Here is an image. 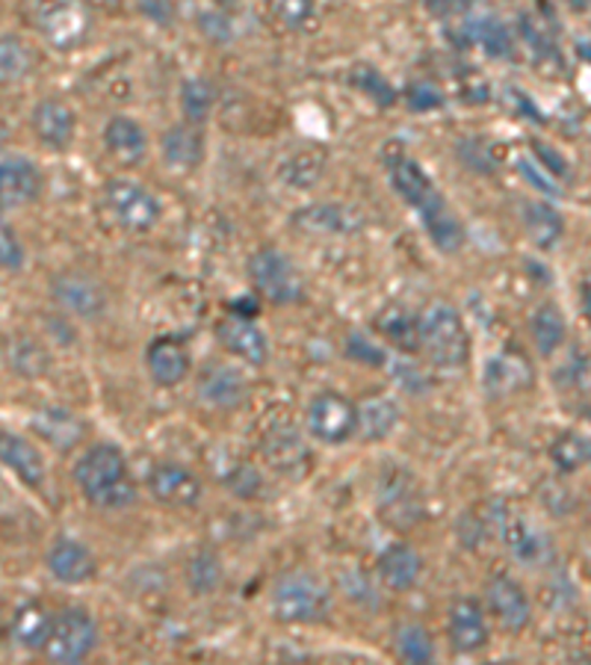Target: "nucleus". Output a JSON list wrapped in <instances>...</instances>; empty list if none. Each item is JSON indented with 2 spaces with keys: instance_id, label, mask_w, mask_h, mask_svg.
<instances>
[{
  "instance_id": "f03ea898",
  "label": "nucleus",
  "mask_w": 591,
  "mask_h": 665,
  "mask_svg": "<svg viewBox=\"0 0 591 665\" xmlns=\"http://www.w3.org/2000/svg\"><path fill=\"white\" fill-rule=\"evenodd\" d=\"M269 607L281 624H320L332 612V591L311 571H284L272 586Z\"/></svg>"
},
{
  "instance_id": "9b49d317",
  "label": "nucleus",
  "mask_w": 591,
  "mask_h": 665,
  "mask_svg": "<svg viewBox=\"0 0 591 665\" xmlns=\"http://www.w3.org/2000/svg\"><path fill=\"white\" fill-rule=\"evenodd\" d=\"M146 489L160 506L169 508H193L202 500V482L190 468L178 462L151 464L146 476Z\"/></svg>"
},
{
  "instance_id": "37998d69",
  "label": "nucleus",
  "mask_w": 591,
  "mask_h": 665,
  "mask_svg": "<svg viewBox=\"0 0 591 665\" xmlns=\"http://www.w3.org/2000/svg\"><path fill=\"white\" fill-rule=\"evenodd\" d=\"M267 10L287 30H299L314 15V0H267Z\"/></svg>"
},
{
  "instance_id": "423d86ee",
  "label": "nucleus",
  "mask_w": 591,
  "mask_h": 665,
  "mask_svg": "<svg viewBox=\"0 0 591 665\" xmlns=\"http://www.w3.org/2000/svg\"><path fill=\"white\" fill-rule=\"evenodd\" d=\"M104 202H107V211H110L112 219L119 222L125 232H148V228L158 225L160 213H163L158 195L148 193L146 186L137 184V181H128V178L107 181Z\"/></svg>"
},
{
  "instance_id": "a878e982",
  "label": "nucleus",
  "mask_w": 591,
  "mask_h": 665,
  "mask_svg": "<svg viewBox=\"0 0 591 665\" xmlns=\"http://www.w3.org/2000/svg\"><path fill=\"white\" fill-rule=\"evenodd\" d=\"M54 619L51 612L42 607V603L30 601L24 607L15 610L10 624V636L12 642L24 651H45L47 642H51V630H54Z\"/></svg>"
},
{
  "instance_id": "79ce46f5",
  "label": "nucleus",
  "mask_w": 591,
  "mask_h": 665,
  "mask_svg": "<svg viewBox=\"0 0 591 665\" xmlns=\"http://www.w3.org/2000/svg\"><path fill=\"white\" fill-rule=\"evenodd\" d=\"M30 65H33V54L30 47L21 42L19 36H3L0 42V68H3V81H21L28 77Z\"/></svg>"
},
{
  "instance_id": "2f4dec72",
  "label": "nucleus",
  "mask_w": 591,
  "mask_h": 665,
  "mask_svg": "<svg viewBox=\"0 0 591 665\" xmlns=\"http://www.w3.org/2000/svg\"><path fill=\"white\" fill-rule=\"evenodd\" d=\"M293 225L314 237L316 234H343L355 225V216L337 204H314V207H302L296 213Z\"/></svg>"
},
{
  "instance_id": "3c124183",
  "label": "nucleus",
  "mask_w": 591,
  "mask_h": 665,
  "mask_svg": "<svg viewBox=\"0 0 591 665\" xmlns=\"http://www.w3.org/2000/svg\"><path fill=\"white\" fill-rule=\"evenodd\" d=\"M473 7V0H429V10L438 19H453V15H462Z\"/></svg>"
},
{
  "instance_id": "1a4fd4ad",
  "label": "nucleus",
  "mask_w": 591,
  "mask_h": 665,
  "mask_svg": "<svg viewBox=\"0 0 591 665\" xmlns=\"http://www.w3.org/2000/svg\"><path fill=\"white\" fill-rule=\"evenodd\" d=\"M249 278L269 302L276 305H290L296 299H302V276L296 272L284 251L264 246L249 258Z\"/></svg>"
},
{
  "instance_id": "6ab92c4d",
  "label": "nucleus",
  "mask_w": 591,
  "mask_h": 665,
  "mask_svg": "<svg viewBox=\"0 0 591 665\" xmlns=\"http://www.w3.org/2000/svg\"><path fill=\"white\" fill-rule=\"evenodd\" d=\"M42 190V175H39L36 163L24 154H7L0 163V199L3 207H21L30 204Z\"/></svg>"
},
{
  "instance_id": "2eb2a0df",
  "label": "nucleus",
  "mask_w": 591,
  "mask_h": 665,
  "mask_svg": "<svg viewBox=\"0 0 591 665\" xmlns=\"http://www.w3.org/2000/svg\"><path fill=\"white\" fill-rule=\"evenodd\" d=\"M246 394H249V382L232 364H211L198 379V399L204 406L219 408V411L240 408Z\"/></svg>"
},
{
  "instance_id": "bb28decb",
  "label": "nucleus",
  "mask_w": 591,
  "mask_h": 665,
  "mask_svg": "<svg viewBox=\"0 0 591 665\" xmlns=\"http://www.w3.org/2000/svg\"><path fill=\"white\" fill-rule=\"evenodd\" d=\"M33 429L42 441L56 447V450H72L86 435V423L77 415H72L68 408H42L33 417Z\"/></svg>"
},
{
  "instance_id": "4be33fe9",
  "label": "nucleus",
  "mask_w": 591,
  "mask_h": 665,
  "mask_svg": "<svg viewBox=\"0 0 591 665\" xmlns=\"http://www.w3.org/2000/svg\"><path fill=\"white\" fill-rule=\"evenodd\" d=\"M482 385H485V390H488L491 397L520 394V390H527L529 385H533V367H529L524 355H517V352H503V355L488 361Z\"/></svg>"
},
{
  "instance_id": "ddd939ff",
  "label": "nucleus",
  "mask_w": 591,
  "mask_h": 665,
  "mask_svg": "<svg viewBox=\"0 0 591 665\" xmlns=\"http://www.w3.org/2000/svg\"><path fill=\"white\" fill-rule=\"evenodd\" d=\"M447 639L455 654H476L488 645V621L480 601L473 598H455L447 610Z\"/></svg>"
},
{
  "instance_id": "a211bd4d",
  "label": "nucleus",
  "mask_w": 591,
  "mask_h": 665,
  "mask_svg": "<svg viewBox=\"0 0 591 665\" xmlns=\"http://www.w3.org/2000/svg\"><path fill=\"white\" fill-rule=\"evenodd\" d=\"M379 506L394 527H411L420 517V497L406 471H388L379 482Z\"/></svg>"
},
{
  "instance_id": "a18cd8bd",
  "label": "nucleus",
  "mask_w": 591,
  "mask_h": 665,
  "mask_svg": "<svg viewBox=\"0 0 591 665\" xmlns=\"http://www.w3.org/2000/svg\"><path fill=\"white\" fill-rule=\"evenodd\" d=\"M0 260H3V269H15L24 267V249H21L19 234L12 232L10 225H3V232H0Z\"/></svg>"
},
{
  "instance_id": "412c9836",
  "label": "nucleus",
  "mask_w": 591,
  "mask_h": 665,
  "mask_svg": "<svg viewBox=\"0 0 591 665\" xmlns=\"http://www.w3.org/2000/svg\"><path fill=\"white\" fill-rule=\"evenodd\" d=\"M0 455H3V464H7L28 489H42V485H45V459H42V453H39L28 438H21V435L7 429V432L0 435Z\"/></svg>"
},
{
  "instance_id": "4d7b16f0",
  "label": "nucleus",
  "mask_w": 591,
  "mask_h": 665,
  "mask_svg": "<svg viewBox=\"0 0 591 665\" xmlns=\"http://www.w3.org/2000/svg\"><path fill=\"white\" fill-rule=\"evenodd\" d=\"M89 3H95V7H110V10L121 7V0H89Z\"/></svg>"
},
{
  "instance_id": "c85d7f7f",
  "label": "nucleus",
  "mask_w": 591,
  "mask_h": 665,
  "mask_svg": "<svg viewBox=\"0 0 591 665\" xmlns=\"http://www.w3.org/2000/svg\"><path fill=\"white\" fill-rule=\"evenodd\" d=\"M160 151L172 169L193 172L204 158V137L195 130V125H172L160 139Z\"/></svg>"
},
{
  "instance_id": "20e7f679",
  "label": "nucleus",
  "mask_w": 591,
  "mask_h": 665,
  "mask_svg": "<svg viewBox=\"0 0 591 665\" xmlns=\"http://www.w3.org/2000/svg\"><path fill=\"white\" fill-rule=\"evenodd\" d=\"M305 426L314 441L325 447H341L358 432V406L337 390H323L311 399Z\"/></svg>"
},
{
  "instance_id": "8fccbe9b",
  "label": "nucleus",
  "mask_w": 591,
  "mask_h": 665,
  "mask_svg": "<svg viewBox=\"0 0 591 665\" xmlns=\"http://www.w3.org/2000/svg\"><path fill=\"white\" fill-rule=\"evenodd\" d=\"M139 10L146 12L151 21H158V24H169L172 15H175L172 0H139Z\"/></svg>"
},
{
  "instance_id": "393cba45",
  "label": "nucleus",
  "mask_w": 591,
  "mask_h": 665,
  "mask_svg": "<svg viewBox=\"0 0 591 665\" xmlns=\"http://www.w3.org/2000/svg\"><path fill=\"white\" fill-rule=\"evenodd\" d=\"M379 577L382 582L394 591H408L415 589L417 580H420V573H423V559L417 554L411 545H390L388 550H382L379 562Z\"/></svg>"
},
{
  "instance_id": "72a5a7b5",
  "label": "nucleus",
  "mask_w": 591,
  "mask_h": 665,
  "mask_svg": "<svg viewBox=\"0 0 591 665\" xmlns=\"http://www.w3.org/2000/svg\"><path fill=\"white\" fill-rule=\"evenodd\" d=\"M550 462L559 473H577L591 464V438L582 432H562L550 447Z\"/></svg>"
},
{
  "instance_id": "cd10ccee",
  "label": "nucleus",
  "mask_w": 591,
  "mask_h": 665,
  "mask_svg": "<svg viewBox=\"0 0 591 665\" xmlns=\"http://www.w3.org/2000/svg\"><path fill=\"white\" fill-rule=\"evenodd\" d=\"M104 146L119 163L130 167L146 158L148 137L146 130L139 128V121H133L130 116H112L104 128Z\"/></svg>"
},
{
  "instance_id": "49530a36",
  "label": "nucleus",
  "mask_w": 591,
  "mask_h": 665,
  "mask_svg": "<svg viewBox=\"0 0 591 665\" xmlns=\"http://www.w3.org/2000/svg\"><path fill=\"white\" fill-rule=\"evenodd\" d=\"M346 352H350L355 361H361V364H373V367L385 364V355H382L379 346H373V343H369L364 334H352Z\"/></svg>"
},
{
  "instance_id": "6e6d98bb",
  "label": "nucleus",
  "mask_w": 591,
  "mask_h": 665,
  "mask_svg": "<svg viewBox=\"0 0 591 665\" xmlns=\"http://www.w3.org/2000/svg\"><path fill=\"white\" fill-rule=\"evenodd\" d=\"M411 93L432 95V93H429V89H423V86H420V89H411ZM420 101H423V98H411V107H420ZM434 104H441V98H429V107H434Z\"/></svg>"
},
{
  "instance_id": "58836bf2",
  "label": "nucleus",
  "mask_w": 591,
  "mask_h": 665,
  "mask_svg": "<svg viewBox=\"0 0 591 665\" xmlns=\"http://www.w3.org/2000/svg\"><path fill=\"white\" fill-rule=\"evenodd\" d=\"M471 36L476 39V45L485 51L488 56H508L512 54V33L499 19L485 15V19L473 21Z\"/></svg>"
},
{
  "instance_id": "13d9d810",
  "label": "nucleus",
  "mask_w": 591,
  "mask_h": 665,
  "mask_svg": "<svg viewBox=\"0 0 591 665\" xmlns=\"http://www.w3.org/2000/svg\"><path fill=\"white\" fill-rule=\"evenodd\" d=\"M568 3H571L573 10H582V7H585V0H568Z\"/></svg>"
},
{
  "instance_id": "c9c22d12",
  "label": "nucleus",
  "mask_w": 591,
  "mask_h": 665,
  "mask_svg": "<svg viewBox=\"0 0 591 665\" xmlns=\"http://www.w3.org/2000/svg\"><path fill=\"white\" fill-rule=\"evenodd\" d=\"M397 654L402 656L406 663H415V665L432 663L434 659L432 633H429L423 624H417V621H406V624H399Z\"/></svg>"
},
{
  "instance_id": "aec40b11",
  "label": "nucleus",
  "mask_w": 591,
  "mask_h": 665,
  "mask_svg": "<svg viewBox=\"0 0 591 665\" xmlns=\"http://www.w3.org/2000/svg\"><path fill=\"white\" fill-rule=\"evenodd\" d=\"M33 133L51 151H63L74 139V112L60 98H45L33 107Z\"/></svg>"
},
{
  "instance_id": "c03bdc74",
  "label": "nucleus",
  "mask_w": 591,
  "mask_h": 665,
  "mask_svg": "<svg viewBox=\"0 0 591 665\" xmlns=\"http://www.w3.org/2000/svg\"><path fill=\"white\" fill-rule=\"evenodd\" d=\"M355 84H358L367 95H373L379 104L394 101V89L385 84V77H382L376 68H355Z\"/></svg>"
},
{
  "instance_id": "4c0bfd02",
  "label": "nucleus",
  "mask_w": 591,
  "mask_h": 665,
  "mask_svg": "<svg viewBox=\"0 0 591 665\" xmlns=\"http://www.w3.org/2000/svg\"><path fill=\"white\" fill-rule=\"evenodd\" d=\"M213 101H216L213 86L207 81H202V77L186 81L184 89H181V110H184V119L190 125H204L213 110Z\"/></svg>"
},
{
  "instance_id": "864d4df0",
  "label": "nucleus",
  "mask_w": 591,
  "mask_h": 665,
  "mask_svg": "<svg viewBox=\"0 0 591 665\" xmlns=\"http://www.w3.org/2000/svg\"><path fill=\"white\" fill-rule=\"evenodd\" d=\"M580 302H582V314H585V320L591 323V272H585V278H582Z\"/></svg>"
},
{
  "instance_id": "f3484780",
  "label": "nucleus",
  "mask_w": 591,
  "mask_h": 665,
  "mask_svg": "<svg viewBox=\"0 0 591 665\" xmlns=\"http://www.w3.org/2000/svg\"><path fill=\"white\" fill-rule=\"evenodd\" d=\"M216 341L225 350L237 355L240 361L251 364V367H264L269 358V343L264 337L258 325L249 323L246 317H228L216 325Z\"/></svg>"
},
{
  "instance_id": "a19ab883",
  "label": "nucleus",
  "mask_w": 591,
  "mask_h": 665,
  "mask_svg": "<svg viewBox=\"0 0 591 665\" xmlns=\"http://www.w3.org/2000/svg\"><path fill=\"white\" fill-rule=\"evenodd\" d=\"M385 337H390V343H397L402 350H415L417 343H420V320H411L408 314H402L399 308H388L385 314L379 317V323H376Z\"/></svg>"
},
{
  "instance_id": "0eeeda50",
  "label": "nucleus",
  "mask_w": 591,
  "mask_h": 665,
  "mask_svg": "<svg viewBox=\"0 0 591 665\" xmlns=\"http://www.w3.org/2000/svg\"><path fill=\"white\" fill-rule=\"evenodd\" d=\"M33 21L39 33L60 51H72L89 33V12L80 0H36Z\"/></svg>"
},
{
  "instance_id": "4468645a",
  "label": "nucleus",
  "mask_w": 591,
  "mask_h": 665,
  "mask_svg": "<svg viewBox=\"0 0 591 665\" xmlns=\"http://www.w3.org/2000/svg\"><path fill=\"white\" fill-rule=\"evenodd\" d=\"M45 565L51 577L56 582H65V586H80V582H89L95 577L93 550L72 536L54 538V545L47 547Z\"/></svg>"
},
{
  "instance_id": "f8f14e48",
  "label": "nucleus",
  "mask_w": 591,
  "mask_h": 665,
  "mask_svg": "<svg viewBox=\"0 0 591 665\" xmlns=\"http://www.w3.org/2000/svg\"><path fill=\"white\" fill-rule=\"evenodd\" d=\"M485 603L488 612L497 619V624L508 633H520L533 619V607H529L527 591L520 589L508 573H494L485 586Z\"/></svg>"
},
{
  "instance_id": "7ed1b4c3",
  "label": "nucleus",
  "mask_w": 591,
  "mask_h": 665,
  "mask_svg": "<svg viewBox=\"0 0 591 665\" xmlns=\"http://www.w3.org/2000/svg\"><path fill=\"white\" fill-rule=\"evenodd\" d=\"M420 346L438 367H464L471 358V337L462 314L447 302L426 308V314L420 317Z\"/></svg>"
},
{
  "instance_id": "473e14b6",
  "label": "nucleus",
  "mask_w": 591,
  "mask_h": 665,
  "mask_svg": "<svg viewBox=\"0 0 591 665\" xmlns=\"http://www.w3.org/2000/svg\"><path fill=\"white\" fill-rule=\"evenodd\" d=\"M420 219H423L426 232L432 237V243L441 251H455L462 249L464 243V228L462 222L455 219V213L450 211V204L441 202L434 204L432 211L420 213Z\"/></svg>"
},
{
  "instance_id": "5fc2aeb1",
  "label": "nucleus",
  "mask_w": 591,
  "mask_h": 665,
  "mask_svg": "<svg viewBox=\"0 0 591 665\" xmlns=\"http://www.w3.org/2000/svg\"><path fill=\"white\" fill-rule=\"evenodd\" d=\"M47 329H51V337H56L60 343H72L74 332L65 323H56V320H47Z\"/></svg>"
},
{
  "instance_id": "39448f33",
  "label": "nucleus",
  "mask_w": 591,
  "mask_h": 665,
  "mask_svg": "<svg viewBox=\"0 0 591 665\" xmlns=\"http://www.w3.org/2000/svg\"><path fill=\"white\" fill-rule=\"evenodd\" d=\"M95 647H98V628H95V619L89 612L80 610V607L56 612L51 642L45 647L51 663H84Z\"/></svg>"
},
{
  "instance_id": "f704fd0d",
  "label": "nucleus",
  "mask_w": 591,
  "mask_h": 665,
  "mask_svg": "<svg viewBox=\"0 0 591 665\" xmlns=\"http://www.w3.org/2000/svg\"><path fill=\"white\" fill-rule=\"evenodd\" d=\"M7 361H10L12 373H19L21 379H39L51 367V355L30 337H15L7 350Z\"/></svg>"
},
{
  "instance_id": "bf43d9fd",
  "label": "nucleus",
  "mask_w": 591,
  "mask_h": 665,
  "mask_svg": "<svg viewBox=\"0 0 591 665\" xmlns=\"http://www.w3.org/2000/svg\"><path fill=\"white\" fill-rule=\"evenodd\" d=\"M213 3H219V7H228V3H234V0H213Z\"/></svg>"
},
{
  "instance_id": "dca6fc26",
  "label": "nucleus",
  "mask_w": 591,
  "mask_h": 665,
  "mask_svg": "<svg viewBox=\"0 0 591 665\" xmlns=\"http://www.w3.org/2000/svg\"><path fill=\"white\" fill-rule=\"evenodd\" d=\"M388 175L394 190H397V193L420 213L432 211L434 204L443 202V195L438 193V186L432 184V178L426 175L423 167H420L417 160L402 158V154H399V158H394L388 163Z\"/></svg>"
},
{
  "instance_id": "b1692460",
  "label": "nucleus",
  "mask_w": 591,
  "mask_h": 665,
  "mask_svg": "<svg viewBox=\"0 0 591 665\" xmlns=\"http://www.w3.org/2000/svg\"><path fill=\"white\" fill-rule=\"evenodd\" d=\"M399 403L390 394H369L358 406V435L361 441L379 443L394 435L399 426Z\"/></svg>"
},
{
  "instance_id": "ea45409f",
  "label": "nucleus",
  "mask_w": 591,
  "mask_h": 665,
  "mask_svg": "<svg viewBox=\"0 0 591 665\" xmlns=\"http://www.w3.org/2000/svg\"><path fill=\"white\" fill-rule=\"evenodd\" d=\"M264 455L269 464H276L278 471H293L296 462L305 459V443L299 441L293 432L269 435L264 443Z\"/></svg>"
},
{
  "instance_id": "9d476101",
  "label": "nucleus",
  "mask_w": 591,
  "mask_h": 665,
  "mask_svg": "<svg viewBox=\"0 0 591 665\" xmlns=\"http://www.w3.org/2000/svg\"><path fill=\"white\" fill-rule=\"evenodd\" d=\"M54 302L65 314L80 317V320H98L107 311V290L98 278L80 269H68L51 281Z\"/></svg>"
},
{
  "instance_id": "e433bc0d",
  "label": "nucleus",
  "mask_w": 591,
  "mask_h": 665,
  "mask_svg": "<svg viewBox=\"0 0 591 665\" xmlns=\"http://www.w3.org/2000/svg\"><path fill=\"white\" fill-rule=\"evenodd\" d=\"M222 582V562L213 550H198L186 562V586L193 594H211L219 589Z\"/></svg>"
},
{
  "instance_id": "de8ad7c7",
  "label": "nucleus",
  "mask_w": 591,
  "mask_h": 665,
  "mask_svg": "<svg viewBox=\"0 0 591 665\" xmlns=\"http://www.w3.org/2000/svg\"><path fill=\"white\" fill-rule=\"evenodd\" d=\"M228 485H232V491L237 494V497L249 500L251 494L260 489V476L251 471V468H237V471L228 476Z\"/></svg>"
},
{
  "instance_id": "09e8293b",
  "label": "nucleus",
  "mask_w": 591,
  "mask_h": 665,
  "mask_svg": "<svg viewBox=\"0 0 591 665\" xmlns=\"http://www.w3.org/2000/svg\"><path fill=\"white\" fill-rule=\"evenodd\" d=\"M198 30L207 33L213 42H225V39H232V24H228V19L216 15V12H202V15H198Z\"/></svg>"
},
{
  "instance_id": "f257e3e1",
  "label": "nucleus",
  "mask_w": 591,
  "mask_h": 665,
  "mask_svg": "<svg viewBox=\"0 0 591 665\" xmlns=\"http://www.w3.org/2000/svg\"><path fill=\"white\" fill-rule=\"evenodd\" d=\"M74 482L93 506L98 508H128L137 500V485L130 476L119 447L112 443H95L89 447L80 462L74 464Z\"/></svg>"
},
{
  "instance_id": "7c9ffc66",
  "label": "nucleus",
  "mask_w": 591,
  "mask_h": 665,
  "mask_svg": "<svg viewBox=\"0 0 591 665\" xmlns=\"http://www.w3.org/2000/svg\"><path fill=\"white\" fill-rule=\"evenodd\" d=\"M529 329H533V343H536L538 355H545V358L562 350L565 337H568V323H565L562 311L554 302H545L541 308H536Z\"/></svg>"
},
{
  "instance_id": "603ef678",
  "label": "nucleus",
  "mask_w": 591,
  "mask_h": 665,
  "mask_svg": "<svg viewBox=\"0 0 591 665\" xmlns=\"http://www.w3.org/2000/svg\"><path fill=\"white\" fill-rule=\"evenodd\" d=\"M520 172H524V175H527L533 184L541 186L547 195H559V190L554 186V181H550V178H545V175H538L536 169H533V163H527V160H520Z\"/></svg>"
},
{
  "instance_id": "5701e85b",
  "label": "nucleus",
  "mask_w": 591,
  "mask_h": 665,
  "mask_svg": "<svg viewBox=\"0 0 591 665\" xmlns=\"http://www.w3.org/2000/svg\"><path fill=\"white\" fill-rule=\"evenodd\" d=\"M148 373L160 388H175L190 376V355L178 341L172 337H160L148 346L146 355Z\"/></svg>"
},
{
  "instance_id": "c756f323",
  "label": "nucleus",
  "mask_w": 591,
  "mask_h": 665,
  "mask_svg": "<svg viewBox=\"0 0 591 665\" xmlns=\"http://www.w3.org/2000/svg\"><path fill=\"white\" fill-rule=\"evenodd\" d=\"M520 219H524L527 237L536 243L538 249H554L556 243L562 240L565 219L554 204L524 202V207H520Z\"/></svg>"
},
{
  "instance_id": "6e6552de",
  "label": "nucleus",
  "mask_w": 591,
  "mask_h": 665,
  "mask_svg": "<svg viewBox=\"0 0 591 665\" xmlns=\"http://www.w3.org/2000/svg\"><path fill=\"white\" fill-rule=\"evenodd\" d=\"M499 536L506 541V550L515 556L517 562L527 568H545L547 562H554V541L545 529L533 524L524 512L517 508H499L497 512Z\"/></svg>"
}]
</instances>
